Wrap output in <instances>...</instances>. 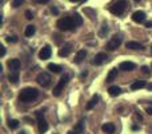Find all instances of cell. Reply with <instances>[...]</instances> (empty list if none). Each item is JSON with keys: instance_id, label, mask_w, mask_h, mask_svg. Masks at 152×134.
Returning a JSON list of instances; mask_svg holds the SVG:
<instances>
[{"instance_id": "obj_14", "label": "cell", "mask_w": 152, "mask_h": 134, "mask_svg": "<svg viewBox=\"0 0 152 134\" xmlns=\"http://www.w3.org/2000/svg\"><path fill=\"white\" fill-rule=\"evenodd\" d=\"M135 67H136V64L132 63V62H121L120 66H119V68L123 71H132L135 70Z\"/></svg>"}, {"instance_id": "obj_28", "label": "cell", "mask_w": 152, "mask_h": 134, "mask_svg": "<svg viewBox=\"0 0 152 134\" xmlns=\"http://www.w3.org/2000/svg\"><path fill=\"white\" fill-rule=\"evenodd\" d=\"M23 3H24V0H13V1H12V5H13L15 8H18V7H20Z\"/></svg>"}, {"instance_id": "obj_41", "label": "cell", "mask_w": 152, "mask_h": 134, "mask_svg": "<svg viewBox=\"0 0 152 134\" xmlns=\"http://www.w3.org/2000/svg\"><path fill=\"white\" fill-rule=\"evenodd\" d=\"M19 134H27L26 132H20V133H19Z\"/></svg>"}, {"instance_id": "obj_1", "label": "cell", "mask_w": 152, "mask_h": 134, "mask_svg": "<svg viewBox=\"0 0 152 134\" xmlns=\"http://www.w3.org/2000/svg\"><path fill=\"white\" fill-rule=\"evenodd\" d=\"M39 97V91L34 87H26L19 94V101L20 102H32Z\"/></svg>"}, {"instance_id": "obj_4", "label": "cell", "mask_w": 152, "mask_h": 134, "mask_svg": "<svg viewBox=\"0 0 152 134\" xmlns=\"http://www.w3.org/2000/svg\"><path fill=\"white\" fill-rule=\"evenodd\" d=\"M44 110H45V109H43V110L36 111L37 127H39V132H40V134L45 133V132L48 130V124H47V121L44 119Z\"/></svg>"}, {"instance_id": "obj_40", "label": "cell", "mask_w": 152, "mask_h": 134, "mask_svg": "<svg viewBox=\"0 0 152 134\" xmlns=\"http://www.w3.org/2000/svg\"><path fill=\"white\" fill-rule=\"evenodd\" d=\"M148 89H150V90H152V84H148Z\"/></svg>"}, {"instance_id": "obj_26", "label": "cell", "mask_w": 152, "mask_h": 134, "mask_svg": "<svg viewBox=\"0 0 152 134\" xmlns=\"http://www.w3.org/2000/svg\"><path fill=\"white\" fill-rule=\"evenodd\" d=\"M74 21L76 24V27H80L83 24V18L80 16V13H75L74 15Z\"/></svg>"}, {"instance_id": "obj_29", "label": "cell", "mask_w": 152, "mask_h": 134, "mask_svg": "<svg viewBox=\"0 0 152 134\" xmlns=\"http://www.w3.org/2000/svg\"><path fill=\"white\" fill-rule=\"evenodd\" d=\"M5 40H7L8 43H16V42H18V38H16V36H7V39H5Z\"/></svg>"}, {"instance_id": "obj_31", "label": "cell", "mask_w": 152, "mask_h": 134, "mask_svg": "<svg viewBox=\"0 0 152 134\" xmlns=\"http://www.w3.org/2000/svg\"><path fill=\"white\" fill-rule=\"evenodd\" d=\"M5 55V47L4 46H0V56H4Z\"/></svg>"}, {"instance_id": "obj_18", "label": "cell", "mask_w": 152, "mask_h": 134, "mask_svg": "<svg viewBox=\"0 0 152 134\" xmlns=\"http://www.w3.org/2000/svg\"><path fill=\"white\" fill-rule=\"evenodd\" d=\"M47 68L51 71V73H55V74H59V73H61V66H59V64H56V63H50L47 66Z\"/></svg>"}, {"instance_id": "obj_8", "label": "cell", "mask_w": 152, "mask_h": 134, "mask_svg": "<svg viewBox=\"0 0 152 134\" xmlns=\"http://www.w3.org/2000/svg\"><path fill=\"white\" fill-rule=\"evenodd\" d=\"M108 61V55L105 53H99L95 55L94 61H92V64H96V66H100V64L105 63Z\"/></svg>"}, {"instance_id": "obj_17", "label": "cell", "mask_w": 152, "mask_h": 134, "mask_svg": "<svg viewBox=\"0 0 152 134\" xmlns=\"http://www.w3.org/2000/svg\"><path fill=\"white\" fill-rule=\"evenodd\" d=\"M102 130L107 134H113L115 133V125L113 124H104L102 126Z\"/></svg>"}, {"instance_id": "obj_22", "label": "cell", "mask_w": 152, "mask_h": 134, "mask_svg": "<svg viewBox=\"0 0 152 134\" xmlns=\"http://www.w3.org/2000/svg\"><path fill=\"white\" fill-rule=\"evenodd\" d=\"M143 87H145V82L144 81H135L134 83L131 84L132 90H139V89H143Z\"/></svg>"}, {"instance_id": "obj_27", "label": "cell", "mask_w": 152, "mask_h": 134, "mask_svg": "<svg viewBox=\"0 0 152 134\" xmlns=\"http://www.w3.org/2000/svg\"><path fill=\"white\" fill-rule=\"evenodd\" d=\"M19 124H20V122H19L18 119H10V121H8V127H10V129H18Z\"/></svg>"}, {"instance_id": "obj_20", "label": "cell", "mask_w": 152, "mask_h": 134, "mask_svg": "<svg viewBox=\"0 0 152 134\" xmlns=\"http://www.w3.org/2000/svg\"><path fill=\"white\" fill-rule=\"evenodd\" d=\"M84 127H86V121H84V119H81V121L75 126L74 130H75V132L77 133V134H83V133H84Z\"/></svg>"}, {"instance_id": "obj_24", "label": "cell", "mask_w": 152, "mask_h": 134, "mask_svg": "<svg viewBox=\"0 0 152 134\" xmlns=\"http://www.w3.org/2000/svg\"><path fill=\"white\" fill-rule=\"evenodd\" d=\"M107 32H108L107 23H103L102 24V28H100V31H99V36L100 38H105V36H107Z\"/></svg>"}, {"instance_id": "obj_10", "label": "cell", "mask_w": 152, "mask_h": 134, "mask_svg": "<svg viewBox=\"0 0 152 134\" xmlns=\"http://www.w3.org/2000/svg\"><path fill=\"white\" fill-rule=\"evenodd\" d=\"M7 64L11 73H19V70H20V61L19 59H11V61H8Z\"/></svg>"}, {"instance_id": "obj_5", "label": "cell", "mask_w": 152, "mask_h": 134, "mask_svg": "<svg viewBox=\"0 0 152 134\" xmlns=\"http://www.w3.org/2000/svg\"><path fill=\"white\" fill-rule=\"evenodd\" d=\"M68 81H69V75L68 74H64L63 76H61V79L59 81V83L56 84L55 87H53V95L55 97H59V95L61 94V91H63V89H64V86H66L67 83H68Z\"/></svg>"}, {"instance_id": "obj_19", "label": "cell", "mask_w": 152, "mask_h": 134, "mask_svg": "<svg viewBox=\"0 0 152 134\" xmlns=\"http://www.w3.org/2000/svg\"><path fill=\"white\" fill-rule=\"evenodd\" d=\"M108 93H110L111 97H118L121 93V89L119 86H111L110 89H108Z\"/></svg>"}, {"instance_id": "obj_13", "label": "cell", "mask_w": 152, "mask_h": 134, "mask_svg": "<svg viewBox=\"0 0 152 134\" xmlns=\"http://www.w3.org/2000/svg\"><path fill=\"white\" fill-rule=\"evenodd\" d=\"M86 56H87V50H79L77 53H76V55H75V58H74V63L76 64H79V63H81V62L86 59Z\"/></svg>"}, {"instance_id": "obj_33", "label": "cell", "mask_w": 152, "mask_h": 134, "mask_svg": "<svg viewBox=\"0 0 152 134\" xmlns=\"http://www.w3.org/2000/svg\"><path fill=\"white\" fill-rule=\"evenodd\" d=\"M36 3H40V4H45V3H48L50 0H35Z\"/></svg>"}, {"instance_id": "obj_36", "label": "cell", "mask_w": 152, "mask_h": 134, "mask_svg": "<svg viewBox=\"0 0 152 134\" xmlns=\"http://www.w3.org/2000/svg\"><path fill=\"white\" fill-rule=\"evenodd\" d=\"M67 134H77V133H76V132H75V130H69V132H68V133H67Z\"/></svg>"}, {"instance_id": "obj_34", "label": "cell", "mask_w": 152, "mask_h": 134, "mask_svg": "<svg viewBox=\"0 0 152 134\" xmlns=\"http://www.w3.org/2000/svg\"><path fill=\"white\" fill-rule=\"evenodd\" d=\"M142 70H143V73H145V74L150 73V70H148V67H147V66H143V67H142Z\"/></svg>"}, {"instance_id": "obj_38", "label": "cell", "mask_w": 152, "mask_h": 134, "mask_svg": "<svg viewBox=\"0 0 152 134\" xmlns=\"http://www.w3.org/2000/svg\"><path fill=\"white\" fill-rule=\"evenodd\" d=\"M145 27H148V28H150V27H152V21H151V23H147V24H145Z\"/></svg>"}, {"instance_id": "obj_16", "label": "cell", "mask_w": 152, "mask_h": 134, "mask_svg": "<svg viewBox=\"0 0 152 134\" xmlns=\"http://www.w3.org/2000/svg\"><path fill=\"white\" fill-rule=\"evenodd\" d=\"M99 95H94V97L91 98V101H89L88 103H87V110H92V109L95 107V106L97 105V102H99Z\"/></svg>"}, {"instance_id": "obj_42", "label": "cell", "mask_w": 152, "mask_h": 134, "mask_svg": "<svg viewBox=\"0 0 152 134\" xmlns=\"http://www.w3.org/2000/svg\"><path fill=\"white\" fill-rule=\"evenodd\" d=\"M135 1H140V0H135Z\"/></svg>"}, {"instance_id": "obj_6", "label": "cell", "mask_w": 152, "mask_h": 134, "mask_svg": "<svg viewBox=\"0 0 152 134\" xmlns=\"http://www.w3.org/2000/svg\"><path fill=\"white\" fill-rule=\"evenodd\" d=\"M51 75L48 73H40L39 75H37V78H36V82L40 84V86H43V87H48L51 84Z\"/></svg>"}, {"instance_id": "obj_2", "label": "cell", "mask_w": 152, "mask_h": 134, "mask_svg": "<svg viewBox=\"0 0 152 134\" xmlns=\"http://www.w3.org/2000/svg\"><path fill=\"white\" fill-rule=\"evenodd\" d=\"M56 26H58V28L60 30V31H72L74 28H76L74 18H63V19H60V20H58Z\"/></svg>"}, {"instance_id": "obj_25", "label": "cell", "mask_w": 152, "mask_h": 134, "mask_svg": "<svg viewBox=\"0 0 152 134\" xmlns=\"http://www.w3.org/2000/svg\"><path fill=\"white\" fill-rule=\"evenodd\" d=\"M8 79H10V82H12L13 84H16L19 82V73H10Z\"/></svg>"}, {"instance_id": "obj_21", "label": "cell", "mask_w": 152, "mask_h": 134, "mask_svg": "<svg viewBox=\"0 0 152 134\" xmlns=\"http://www.w3.org/2000/svg\"><path fill=\"white\" fill-rule=\"evenodd\" d=\"M116 76H118V68H111L110 73H108V75H107V82L115 81Z\"/></svg>"}, {"instance_id": "obj_9", "label": "cell", "mask_w": 152, "mask_h": 134, "mask_svg": "<svg viewBox=\"0 0 152 134\" xmlns=\"http://www.w3.org/2000/svg\"><path fill=\"white\" fill-rule=\"evenodd\" d=\"M72 47H74V43H67V44H64L63 47L59 50V53H58L59 56H60V58H66V56H68L72 51Z\"/></svg>"}, {"instance_id": "obj_30", "label": "cell", "mask_w": 152, "mask_h": 134, "mask_svg": "<svg viewBox=\"0 0 152 134\" xmlns=\"http://www.w3.org/2000/svg\"><path fill=\"white\" fill-rule=\"evenodd\" d=\"M26 18L28 19V20H31V19L34 18V13H32L29 10H28V11H26Z\"/></svg>"}, {"instance_id": "obj_11", "label": "cell", "mask_w": 152, "mask_h": 134, "mask_svg": "<svg viewBox=\"0 0 152 134\" xmlns=\"http://www.w3.org/2000/svg\"><path fill=\"white\" fill-rule=\"evenodd\" d=\"M51 54H52V50H51V46H44V47L40 50L39 53V58L43 59V61H45V59H48L51 56Z\"/></svg>"}, {"instance_id": "obj_37", "label": "cell", "mask_w": 152, "mask_h": 134, "mask_svg": "<svg viewBox=\"0 0 152 134\" xmlns=\"http://www.w3.org/2000/svg\"><path fill=\"white\" fill-rule=\"evenodd\" d=\"M147 111H148V114H152V107H148Z\"/></svg>"}, {"instance_id": "obj_15", "label": "cell", "mask_w": 152, "mask_h": 134, "mask_svg": "<svg viewBox=\"0 0 152 134\" xmlns=\"http://www.w3.org/2000/svg\"><path fill=\"white\" fill-rule=\"evenodd\" d=\"M126 47L129 50H143V44H140L139 42H127Z\"/></svg>"}, {"instance_id": "obj_12", "label": "cell", "mask_w": 152, "mask_h": 134, "mask_svg": "<svg viewBox=\"0 0 152 134\" xmlns=\"http://www.w3.org/2000/svg\"><path fill=\"white\" fill-rule=\"evenodd\" d=\"M132 20L135 23H144L145 20V12L143 11H136V12L132 13Z\"/></svg>"}, {"instance_id": "obj_3", "label": "cell", "mask_w": 152, "mask_h": 134, "mask_svg": "<svg viewBox=\"0 0 152 134\" xmlns=\"http://www.w3.org/2000/svg\"><path fill=\"white\" fill-rule=\"evenodd\" d=\"M127 8V1L126 0H115L112 4L110 5V11L113 15H121Z\"/></svg>"}, {"instance_id": "obj_39", "label": "cell", "mask_w": 152, "mask_h": 134, "mask_svg": "<svg viewBox=\"0 0 152 134\" xmlns=\"http://www.w3.org/2000/svg\"><path fill=\"white\" fill-rule=\"evenodd\" d=\"M69 1H72V3H76V1H81V0H69Z\"/></svg>"}, {"instance_id": "obj_35", "label": "cell", "mask_w": 152, "mask_h": 134, "mask_svg": "<svg viewBox=\"0 0 152 134\" xmlns=\"http://www.w3.org/2000/svg\"><path fill=\"white\" fill-rule=\"evenodd\" d=\"M87 74H88V73H87V71H83V73L80 74V78H81V79H83V78H86V76H87Z\"/></svg>"}, {"instance_id": "obj_7", "label": "cell", "mask_w": 152, "mask_h": 134, "mask_svg": "<svg viewBox=\"0 0 152 134\" xmlns=\"http://www.w3.org/2000/svg\"><path fill=\"white\" fill-rule=\"evenodd\" d=\"M120 44H121V36L120 35H113V36L110 39V42L107 43V48L111 50V51H113V50H116Z\"/></svg>"}, {"instance_id": "obj_32", "label": "cell", "mask_w": 152, "mask_h": 134, "mask_svg": "<svg viewBox=\"0 0 152 134\" xmlns=\"http://www.w3.org/2000/svg\"><path fill=\"white\" fill-rule=\"evenodd\" d=\"M51 12H52L53 15H58V13H59V10H58L56 7H52V8H51Z\"/></svg>"}, {"instance_id": "obj_23", "label": "cell", "mask_w": 152, "mask_h": 134, "mask_svg": "<svg viewBox=\"0 0 152 134\" xmlns=\"http://www.w3.org/2000/svg\"><path fill=\"white\" fill-rule=\"evenodd\" d=\"M36 32V28H35V26H27V28H26V31H24V34H26V36H28V38H31L32 35Z\"/></svg>"}]
</instances>
